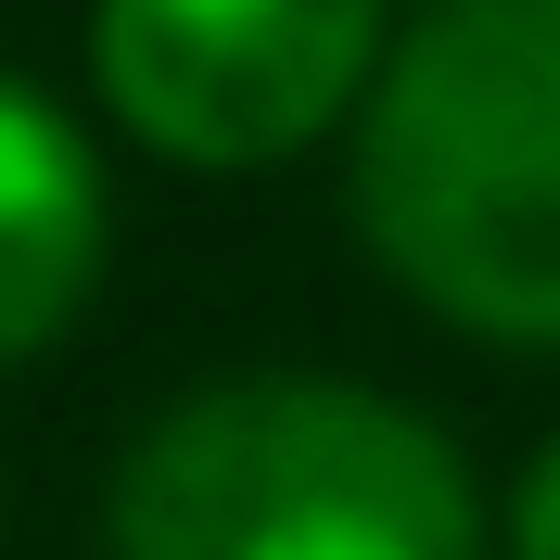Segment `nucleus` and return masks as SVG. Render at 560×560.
Returning <instances> with one entry per match:
<instances>
[{"label":"nucleus","mask_w":560,"mask_h":560,"mask_svg":"<svg viewBox=\"0 0 560 560\" xmlns=\"http://www.w3.org/2000/svg\"><path fill=\"white\" fill-rule=\"evenodd\" d=\"M345 205L420 318L560 357V0H433L357 103Z\"/></svg>","instance_id":"obj_1"},{"label":"nucleus","mask_w":560,"mask_h":560,"mask_svg":"<svg viewBox=\"0 0 560 560\" xmlns=\"http://www.w3.org/2000/svg\"><path fill=\"white\" fill-rule=\"evenodd\" d=\"M103 560H485L446 420L331 370H230L128 433Z\"/></svg>","instance_id":"obj_2"},{"label":"nucleus","mask_w":560,"mask_h":560,"mask_svg":"<svg viewBox=\"0 0 560 560\" xmlns=\"http://www.w3.org/2000/svg\"><path fill=\"white\" fill-rule=\"evenodd\" d=\"M510 560H560V433L523 458V485H510V523H497Z\"/></svg>","instance_id":"obj_5"},{"label":"nucleus","mask_w":560,"mask_h":560,"mask_svg":"<svg viewBox=\"0 0 560 560\" xmlns=\"http://www.w3.org/2000/svg\"><path fill=\"white\" fill-rule=\"evenodd\" d=\"M383 51V0H90L103 115L191 178H255L331 140Z\"/></svg>","instance_id":"obj_3"},{"label":"nucleus","mask_w":560,"mask_h":560,"mask_svg":"<svg viewBox=\"0 0 560 560\" xmlns=\"http://www.w3.org/2000/svg\"><path fill=\"white\" fill-rule=\"evenodd\" d=\"M103 153L51 90L0 77V370H38L103 293Z\"/></svg>","instance_id":"obj_4"}]
</instances>
